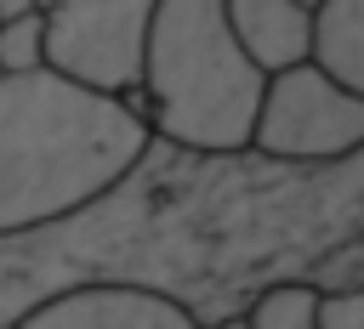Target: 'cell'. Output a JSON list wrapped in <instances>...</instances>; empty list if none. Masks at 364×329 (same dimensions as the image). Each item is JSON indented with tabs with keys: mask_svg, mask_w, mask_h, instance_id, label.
I'll return each mask as SVG.
<instances>
[{
	"mask_svg": "<svg viewBox=\"0 0 364 329\" xmlns=\"http://www.w3.org/2000/svg\"><path fill=\"white\" fill-rule=\"evenodd\" d=\"M34 6L46 17V68L119 96L136 85L148 17L159 0H34Z\"/></svg>",
	"mask_w": 364,
	"mask_h": 329,
	"instance_id": "obj_5",
	"label": "cell"
},
{
	"mask_svg": "<svg viewBox=\"0 0 364 329\" xmlns=\"http://www.w3.org/2000/svg\"><path fill=\"white\" fill-rule=\"evenodd\" d=\"M330 79L364 96V0H318L313 6V51Z\"/></svg>",
	"mask_w": 364,
	"mask_h": 329,
	"instance_id": "obj_8",
	"label": "cell"
},
{
	"mask_svg": "<svg viewBox=\"0 0 364 329\" xmlns=\"http://www.w3.org/2000/svg\"><path fill=\"white\" fill-rule=\"evenodd\" d=\"M313 318H318V329H364V284H353V289H318Z\"/></svg>",
	"mask_w": 364,
	"mask_h": 329,
	"instance_id": "obj_11",
	"label": "cell"
},
{
	"mask_svg": "<svg viewBox=\"0 0 364 329\" xmlns=\"http://www.w3.org/2000/svg\"><path fill=\"white\" fill-rule=\"evenodd\" d=\"M28 11H40L34 0H0V23H11V17H28Z\"/></svg>",
	"mask_w": 364,
	"mask_h": 329,
	"instance_id": "obj_12",
	"label": "cell"
},
{
	"mask_svg": "<svg viewBox=\"0 0 364 329\" xmlns=\"http://www.w3.org/2000/svg\"><path fill=\"white\" fill-rule=\"evenodd\" d=\"M154 130L131 96L57 68L0 74V238L46 233L131 176Z\"/></svg>",
	"mask_w": 364,
	"mask_h": 329,
	"instance_id": "obj_2",
	"label": "cell"
},
{
	"mask_svg": "<svg viewBox=\"0 0 364 329\" xmlns=\"http://www.w3.org/2000/svg\"><path fill=\"white\" fill-rule=\"evenodd\" d=\"M28 68H46V17L40 11L0 23V74H28Z\"/></svg>",
	"mask_w": 364,
	"mask_h": 329,
	"instance_id": "obj_10",
	"label": "cell"
},
{
	"mask_svg": "<svg viewBox=\"0 0 364 329\" xmlns=\"http://www.w3.org/2000/svg\"><path fill=\"white\" fill-rule=\"evenodd\" d=\"M267 74L245 57L222 0H159L142 40L136 85L125 91L148 130L188 153L250 147Z\"/></svg>",
	"mask_w": 364,
	"mask_h": 329,
	"instance_id": "obj_3",
	"label": "cell"
},
{
	"mask_svg": "<svg viewBox=\"0 0 364 329\" xmlns=\"http://www.w3.org/2000/svg\"><path fill=\"white\" fill-rule=\"evenodd\" d=\"M6 329H193V312L148 284L74 278L28 301Z\"/></svg>",
	"mask_w": 364,
	"mask_h": 329,
	"instance_id": "obj_6",
	"label": "cell"
},
{
	"mask_svg": "<svg viewBox=\"0 0 364 329\" xmlns=\"http://www.w3.org/2000/svg\"><path fill=\"white\" fill-rule=\"evenodd\" d=\"M313 301H318V289H307V284H273L245 306V318H250V329H318Z\"/></svg>",
	"mask_w": 364,
	"mask_h": 329,
	"instance_id": "obj_9",
	"label": "cell"
},
{
	"mask_svg": "<svg viewBox=\"0 0 364 329\" xmlns=\"http://www.w3.org/2000/svg\"><path fill=\"white\" fill-rule=\"evenodd\" d=\"M193 329H250V318L233 312V318H210V323H193Z\"/></svg>",
	"mask_w": 364,
	"mask_h": 329,
	"instance_id": "obj_13",
	"label": "cell"
},
{
	"mask_svg": "<svg viewBox=\"0 0 364 329\" xmlns=\"http://www.w3.org/2000/svg\"><path fill=\"white\" fill-rule=\"evenodd\" d=\"M296 6H307V11H313V6H318V0H296Z\"/></svg>",
	"mask_w": 364,
	"mask_h": 329,
	"instance_id": "obj_14",
	"label": "cell"
},
{
	"mask_svg": "<svg viewBox=\"0 0 364 329\" xmlns=\"http://www.w3.org/2000/svg\"><path fill=\"white\" fill-rule=\"evenodd\" d=\"M102 227L57 221V255L74 278H125L165 289L193 323L245 312L273 284H364V147L318 164L256 147L188 153L148 142L97 204Z\"/></svg>",
	"mask_w": 364,
	"mask_h": 329,
	"instance_id": "obj_1",
	"label": "cell"
},
{
	"mask_svg": "<svg viewBox=\"0 0 364 329\" xmlns=\"http://www.w3.org/2000/svg\"><path fill=\"white\" fill-rule=\"evenodd\" d=\"M228 6V28L245 45V57L262 74L296 68L313 51V11L296 0H222Z\"/></svg>",
	"mask_w": 364,
	"mask_h": 329,
	"instance_id": "obj_7",
	"label": "cell"
},
{
	"mask_svg": "<svg viewBox=\"0 0 364 329\" xmlns=\"http://www.w3.org/2000/svg\"><path fill=\"white\" fill-rule=\"evenodd\" d=\"M250 147L267 159H296V164L341 159V153L364 147V96L347 91L341 79H330L313 57L296 68H279L262 85Z\"/></svg>",
	"mask_w": 364,
	"mask_h": 329,
	"instance_id": "obj_4",
	"label": "cell"
}]
</instances>
